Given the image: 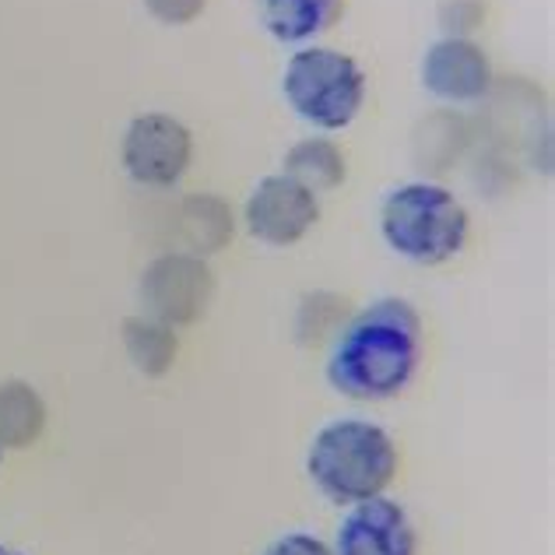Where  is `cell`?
Wrapping results in <instances>:
<instances>
[{"label": "cell", "instance_id": "cell-15", "mask_svg": "<svg viewBox=\"0 0 555 555\" xmlns=\"http://www.w3.org/2000/svg\"><path fill=\"white\" fill-rule=\"evenodd\" d=\"M204 4H208V0H144V8H149L155 18L166 22V25L194 22L197 14L204 11Z\"/></svg>", "mask_w": 555, "mask_h": 555}, {"label": "cell", "instance_id": "cell-11", "mask_svg": "<svg viewBox=\"0 0 555 555\" xmlns=\"http://www.w3.org/2000/svg\"><path fill=\"white\" fill-rule=\"evenodd\" d=\"M42 426H47V404L39 393L22 379L0 384V447H28L39 440Z\"/></svg>", "mask_w": 555, "mask_h": 555}, {"label": "cell", "instance_id": "cell-13", "mask_svg": "<svg viewBox=\"0 0 555 555\" xmlns=\"http://www.w3.org/2000/svg\"><path fill=\"white\" fill-rule=\"evenodd\" d=\"M124 345L134 366L144 376H163L169 373L172 359H177V334H172L169 324L152 317H130L124 320Z\"/></svg>", "mask_w": 555, "mask_h": 555}, {"label": "cell", "instance_id": "cell-2", "mask_svg": "<svg viewBox=\"0 0 555 555\" xmlns=\"http://www.w3.org/2000/svg\"><path fill=\"white\" fill-rule=\"evenodd\" d=\"M306 467L327 500L366 503L390 486L398 472V450L390 436L370 422H334L317 433Z\"/></svg>", "mask_w": 555, "mask_h": 555}, {"label": "cell", "instance_id": "cell-12", "mask_svg": "<svg viewBox=\"0 0 555 555\" xmlns=\"http://www.w3.org/2000/svg\"><path fill=\"white\" fill-rule=\"evenodd\" d=\"M180 229L194 257L215 254L232 240V211L218 197H186L180 204Z\"/></svg>", "mask_w": 555, "mask_h": 555}, {"label": "cell", "instance_id": "cell-16", "mask_svg": "<svg viewBox=\"0 0 555 555\" xmlns=\"http://www.w3.org/2000/svg\"><path fill=\"white\" fill-rule=\"evenodd\" d=\"M264 555H331V548L310 534H285V538H278Z\"/></svg>", "mask_w": 555, "mask_h": 555}, {"label": "cell", "instance_id": "cell-8", "mask_svg": "<svg viewBox=\"0 0 555 555\" xmlns=\"http://www.w3.org/2000/svg\"><path fill=\"white\" fill-rule=\"evenodd\" d=\"M338 555H415L412 520L384 495L356 503L338 531Z\"/></svg>", "mask_w": 555, "mask_h": 555}, {"label": "cell", "instance_id": "cell-1", "mask_svg": "<svg viewBox=\"0 0 555 555\" xmlns=\"http://www.w3.org/2000/svg\"><path fill=\"white\" fill-rule=\"evenodd\" d=\"M422 320L404 299H379L345 327L327 362L331 387L352 401H387L412 384Z\"/></svg>", "mask_w": 555, "mask_h": 555}, {"label": "cell", "instance_id": "cell-3", "mask_svg": "<svg viewBox=\"0 0 555 555\" xmlns=\"http://www.w3.org/2000/svg\"><path fill=\"white\" fill-rule=\"evenodd\" d=\"M379 229L401 257L415 264H443L461 254L467 240V211L447 186L408 183L384 201Z\"/></svg>", "mask_w": 555, "mask_h": 555}, {"label": "cell", "instance_id": "cell-9", "mask_svg": "<svg viewBox=\"0 0 555 555\" xmlns=\"http://www.w3.org/2000/svg\"><path fill=\"white\" fill-rule=\"evenodd\" d=\"M422 81L426 89L450 102H467L481 99L492 85V67L489 56L481 53L475 42L461 36H450L433 42L426 61H422Z\"/></svg>", "mask_w": 555, "mask_h": 555}, {"label": "cell", "instance_id": "cell-14", "mask_svg": "<svg viewBox=\"0 0 555 555\" xmlns=\"http://www.w3.org/2000/svg\"><path fill=\"white\" fill-rule=\"evenodd\" d=\"M285 177L302 183L306 190H334L345 180V155L338 144L324 138L299 141L296 149L285 155Z\"/></svg>", "mask_w": 555, "mask_h": 555}, {"label": "cell", "instance_id": "cell-10", "mask_svg": "<svg viewBox=\"0 0 555 555\" xmlns=\"http://www.w3.org/2000/svg\"><path fill=\"white\" fill-rule=\"evenodd\" d=\"M345 0H260V22L282 42H306L341 18Z\"/></svg>", "mask_w": 555, "mask_h": 555}, {"label": "cell", "instance_id": "cell-7", "mask_svg": "<svg viewBox=\"0 0 555 555\" xmlns=\"http://www.w3.org/2000/svg\"><path fill=\"white\" fill-rule=\"evenodd\" d=\"M320 204L313 190H306L292 177H268L246 201V225L268 246H292L317 225Z\"/></svg>", "mask_w": 555, "mask_h": 555}, {"label": "cell", "instance_id": "cell-4", "mask_svg": "<svg viewBox=\"0 0 555 555\" xmlns=\"http://www.w3.org/2000/svg\"><path fill=\"white\" fill-rule=\"evenodd\" d=\"M282 89L288 106L296 109L306 124L320 130H341L356 120L366 99V75L362 67L338 50H302L292 53L285 67Z\"/></svg>", "mask_w": 555, "mask_h": 555}, {"label": "cell", "instance_id": "cell-6", "mask_svg": "<svg viewBox=\"0 0 555 555\" xmlns=\"http://www.w3.org/2000/svg\"><path fill=\"white\" fill-rule=\"evenodd\" d=\"M194 141L190 130L166 113H144L127 127L124 138V166L144 186H172L186 166Z\"/></svg>", "mask_w": 555, "mask_h": 555}, {"label": "cell", "instance_id": "cell-5", "mask_svg": "<svg viewBox=\"0 0 555 555\" xmlns=\"http://www.w3.org/2000/svg\"><path fill=\"white\" fill-rule=\"evenodd\" d=\"M215 292L211 268L194 254H166L144 271L141 278V299L149 306L152 320L163 324H194L204 317Z\"/></svg>", "mask_w": 555, "mask_h": 555}, {"label": "cell", "instance_id": "cell-17", "mask_svg": "<svg viewBox=\"0 0 555 555\" xmlns=\"http://www.w3.org/2000/svg\"><path fill=\"white\" fill-rule=\"evenodd\" d=\"M0 555H22V552H14V548H8V545H0Z\"/></svg>", "mask_w": 555, "mask_h": 555}]
</instances>
